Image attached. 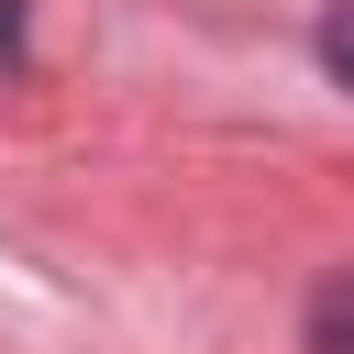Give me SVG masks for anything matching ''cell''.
<instances>
[{"label":"cell","mask_w":354,"mask_h":354,"mask_svg":"<svg viewBox=\"0 0 354 354\" xmlns=\"http://www.w3.org/2000/svg\"><path fill=\"white\" fill-rule=\"evenodd\" d=\"M310 343H321V354H354V277H343V288H321V310H310Z\"/></svg>","instance_id":"6da1fadb"},{"label":"cell","mask_w":354,"mask_h":354,"mask_svg":"<svg viewBox=\"0 0 354 354\" xmlns=\"http://www.w3.org/2000/svg\"><path fill=\"white\" fill-rule=\"evenodd\" d=\"M321 66H332V88H354V0L321 11Z\"/></svg>","instance_id":"7a4b0ae2"},{"label":"cell","mask_w":354,"mask_h":354,"mask_svg":"<svg viewBox=\"0 0 354 354\" xmlns=\"http://www.w3.org/2000/svg\"><path fill=\"white\" fill-rule=\"evenodd\" d=\"M22 55V0H0V66Z\"/></svg>","instance_id":"3957f363"}]
</instances>
